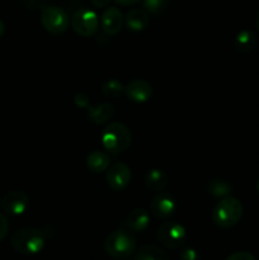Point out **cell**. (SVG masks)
<instances>
[{
  "instance_id": "obj_30",
  "label": "cell",
  "mask_w": 259,
  "mask_h": 260,
  "mask_svg": "<svg viewBox=\"0 0 259 260\" xmlns=\"http://www.w3.org/2000/svg\"><path fill=\"white\" fill-rule=\"evenodd\" d=\"M255 25H256V29H258V32H259V10H258V13H256V18H255Z\"/></svg>"
},
{
  "instance_id": "obj_2",
  "label": "cell",
  "mask_w": 259,
  "mask_h": 260,
  "mask_svg": "<svg viewBox=\"0 0 259 260\" xmlns=\"http://www.w3.org/2000/svg\"><path fill=\"white\" fill-rule=\"evenodd\" d=\"M101 141L106 151L112 155H119L131 146L132 134L126 124L112 122L102 131Z\"/></svg>"
},
{
  "instance_id": "obj_7",
  "label": "cell",
  "mask_w": 259,
  "mask_h": 260,
  "mask_svg": "<svg viewBox=\"0 0 259 260\" xmlns=\"http://www.w3.org/2000/svg\"><path fill=\"white\" fill-rule=\"evenodd\" d=\"M70 24L76 35L81 37H91L99 29V18L94 10L81 8L71 15Z\"/></svg>"
},
{
  "instance_id": "obj_22",
  "label": "cell",
  "mask_w": 259,
  "mask_h": 260,
  "mask_svg": "<svg viewBox=\"0 0 259 260\" xmlns=\"http://www.w3.org/2000/svg\"><path fill=\"white\" fill-rule=\"evenodd\" d=\"M169 0H142L144 10L154 15H159L167 9Z\"/></svg>"
},
{
  "instance_id": "obj_23",
  "label": "cell",
  "mask_w": 259,
  "mask_h": 260,
  "mask_svg": "<svg viewBox=\"0 0 259 260\" xmlns=\"http://www.w3.org/2000/svg\"><path fill=\"white\" fill-rule=\"evenodd\" d=\"M9 233V220L4 213L0 212V243L7 238Z\"/></svg>"
},
{
  "instance_id": "obj_16",
  "label": "cell",
  "mask_w": 259,
  "mask_h": 260,
  "mask_svg": "<svg viewBox=\"0 0 259 260\" xmlns=\"http://www.w3.org/2000/svg\"><path fill=\"white\" fill-rule=\"evenodd\" d=\"M168 174L163 169L159 168H154V169H150L149 172L145 175V185L149 190L152 192L160 193L165 189V187L168 185Z\"/></svg>"
},
{
  "instance_id": "obj_25",
  "label": "cell",
  "mask_w": 259,
  "mask_h": 260,
  "mask_svg": "<svg viewBox=\"0 0 259 260\" xmlns=\"http://www.w3.org/2000/svg\"><path fill=\"white\" fill-rule=\"evenodd\" d=\"M225 260H256V258L249 251H236L229 255Z\"/></svg>"
},
{
  "instance_id": "obj_19",
  "label": "cell",
  "mask_w": 259,
  "mask_h": 260,
  "mask_svg": "<svg viewBox=\"0 0 259 260\" xmlns=\"http://www.w3.org/2000/svg\"><path fill=\"white\" fill-rule=\"evenodd\" d=\"M233 184H231L229 180L225 179H211L208 180L207 184H206V192L210 196L215 198H226L230 197V194L233 193Z\"/></svg>"
},
{
  "instance_id": "obj_24",
  "label": "cell",
  "mask_w": 259,
  "mask_h": 260,
  "mask_svg": "<svg viewBox=\"0 0 259 260\" xmlns=\"http://www.w3.org/2000/svg\"><path fill=\"white\" fill-rule=\"evenodd\" d=\"M180 260H200V254L196 249L185 248L180 253Z\"/></svg>"
},
{
  "instance_id": "obj_13",
  "label": "cell",
  "mask_w": 259,
  "mask_h": 260,
  "mask_svg": "<svg viewBox=\"0 0 259 260\" xmlns=\"http://www.w3.org/2000/svg\"><path fill=\"white\" fill-rule=\"evenodd\" d=\"M150 225V213L144 208H134L127 213L122 221V229H126L130 233H142Z\"/></svg>"
},
{
  "instance_id": "obj_8",
  "label": "cell",
  "mask_w": 259,
  "mask_h": 260,
  "mask_svg": "<svg viewBox=\"0 0 259 260\" xmlns=\"http://www.w3.org/2000/svg\"><path fill=\"white\" fill-rule=\"evenodd\" d=\"M106 179L112 190H114V192H122V190L126 189L130 185V183H131V168L127 164H124V162H113V164H111V167L107 169Z\"/></svg>"
},
{
  "instance_id": "obj_6",
  "label": "cell",
  "mask_w": 259,
  "mask_h": 260,
  "mask_svg": "<svg viewBox=\"0 0 259 260\" xmlns=\"http://www.w3.org/2000/svg\"><path fill=\"white\" fill-rule=\"evenodd\" d=\"M156 238L165 248L179 249L187 241V230L177 221H167L157 229Z\"/></svg>"
},
{
  "instance_id": "obj_3",
  "label": "cell",
  "mask_w": 259,
  "mask_h": 260,
  "mask_svg": "<svg viewBox=\"0 0 259 260\" xmlns=\"http://www.w3.org/2000/svg\"><path fill=\"white\" fill-rule=\"evenodd\" d=\"M12 248L22 255H35L45 248V234L36 228H23L10 239Z\"/></svg>"
},
{
  "instance_id": "obj_21",
  "label": "cell",
  "mask_w": 259,
  "mask_h": 260,
  "mask_svg": "<svg viewBox=\"0 0 259 260\" xmlns=\"http://www.w3.org/2000/svg\"><path fill=\"white\" fill-rule=\"evenodd\" d=\"M101 89L103 95H106L107 98H117L124 93V85L118 79H108L102 84Z\"/></svg>"
},
{
  "instance_id": "obj_29",
  "label": "cell",
  "mask_w": 259,
  "mask_h": 260,
  "mask_svg": "<svg viewBox=\"0 0 259 260\" xmlns=\"http://www.w3.org/2000/svg\"><path fill=\"white\" fill-rule=\"evenodd\" d=\"M4 33H5V24H4V22L0 19V38L4 36Z\"/></svg>"
},
{
  "instance_id": "obj_14",
  "label": "cell",
  "mask_w": 259,
  "mask_h": 260,
  "mask_svg": "<svg viewBox=\"0 0 259 260\" xmlns=\"http://www.w3.org/2000/svg\"><path fill=\"white\" fill-rule=\"evenodd\" d=\"M114 116V107L111 103H99L89 106L88 118L91 123L101 126L111 121Z\"/></svg>"
},
{
  "instance_id": "obj_17",
  "label": "cell",
  "mask_w": 259,
  "mask_h": 260,
  "mask_svg": "<svg viewBox=\"0 0 259 260\" xmlns=\"http://www.w3.org/2000/svg\"><path fill=\"white\" fill-rule=\"evenodd\" d=\"M111 167V157L107 152L94 150L86 156V168L91 173H102L106 172Z\"/></svg>"
},
{
  "instance_id": "obj_4",
  "label": "cell",
  "mask_w": 259,
  "mask_h": 260,
  "mask_svg": "<svg viewBox=\"0 0 259 260\" xmlns=\"http://www.w3.org/2000/svg\"><path fill=\"white\" fill-rule=\"evenodd\" d=\"M243 213L244 208L240 201L230 196L216 203L212 211V221L218 228L230 229L240 222Z\"/></svg>"
},
{
  "instance_id": "obj_9",
  "label": "cell",
  "mask_w": 259,
  "mask_h": 260,
  "mask_svg": "<svg viewBox=\"0 0 259 260\" xmlns=\"http://www.w3.org/2000/svg\"><path fill=\"white\" fill-rule=\"evenodd\" d=\"M29 207V197L23 190H12L7 193L2 201V210L4 215L20 216Z\"/></svg>"
},
{
  "instance_id": "obj_12",
  "label": "cell",
  "mask_w": 259,
  "mask_h": 260,
  "mask_svg": "<svg viewBox=\"0 0 259 260\" xmlns=\"http://www.w3.org/2000/svg\"><path fill=\"white\" fill-rule=\"evenodd\" d=\"M124 94L134 103H146L152 96V86L144 79H135L124 86Z\"/></svg>"
},
{
  "instance_id": "obj_27",
  "label": "cell",
  "mask_w": 259,
  "mask_h": 260,
  "mask_svg": "<svg viewBox=\"0 0 259 260\" xmlns=\"http://www.w3.org/2000/svg\"><path fill=\"white\" fill-rule=\"evenodd\" d=\"M109 3H111V0H91V4L94 5L95 8H98V9H103V8H108Z\"/></svg>"
},
{
  "instance_id": "obj_5",
  "label": "cell",
  "mask_w": 259,
  "mask_h": 260,
  "mask_svg": "<svg viewBox=\"0 0 259 260\" xmlns=\"http://www.w3.org/2000/svg\"><path fill=\"white\" fill-rule=\"evenodd\" d=\"M41 23L50 35H62L69 28V15L62 8L56 5H46L41 10Z\"/></svg>"
},
{
  "instance_id": "obj_32",
  "label": "cell",
  "mask_w": 259,
  "mask_h": 260,
  "mask_svg": "<svg viewBox=\"0 0 259 260\" xmlns=\"http://www.w3.org/2000/svg\"><path fill=\"white\" fill-rule=\"evenodd\" d=\"M0 207H2V201H0Z\"/></svg>"
},
{
  "instance_id": "obj_10",
  "label": "cell",
  "mask_w": 259,
  "mask_h": 260,
  "mask_svg": "<svg viewBox=\"0 0 259 260\" xmlns=\"http://www.w3.org/2000/svg\"><path fill=\"white\" fill-rule=\"evenodd\" d=\"M177 201L173 196L160 192L150 202V213L159 220H168L177 212Z\"/></svg>"
},
{
  "instance_id": "obj_18",
  "label": "cell",
  "mask_w": 259,
  "mask_h": 260,
  "mask_svg": "<svg viewBox=\"0 0 259 260\" xmlns=\"http://www.w3.org/2000/svg\"><path fill=\"white\" fill-rule=\"evenodd\" d=\"M256 42V35L250 29H244L236 35L235 40H234V47L238 52L240 53H249L254 51Z\"/></svg>"
},
{
  "instance_id": "obj_31",
  "label": "cell",
  "mask_w": 259,
  "mask_h": 260,
  "mask_svg": "<svg viewBox=\"0 0 259 260\" xmlns=\"http://www.w3.org/2000/svg\"><path fill=\"white\" fill-rule=\"evenodd\" d=\"M256 189H258V193H259V179H258V182H256Z\"/></svg>"
},
{
  "instance_id": "obj_1",
  "label": "cell",
  "mask_w": 259,
  "mask_h": 260,
  "mask_svg": "<svg viewBox=\"0 0 259 260\" xmlns=\"http://www.w3.org/2000/svg\"><path fill=\"white\" fill-rule=\"evenodd\" d=\"M104 251L116 260L127 259L136 251L137 241L132 233L126 229H118L109 234L104 240Z\"/></svg>"
},
{
  "instance_id": "obj_20",
  "label": "cell",
  "mask_w": 259,
  "mask_h": 260,
  "mask_svg": "<svg viewBox=\"0 0 259 260\" xmlns=\"http://www.w3.org/2000/svg\"><path fill=\"white\" fill-rule=\"evenodd\" d=\"M134 260H170V258L159 246L142 245L135 254Z\"/></svg>"
},
{
  "instance_id": "obj_28",
  "label": "cell",
  "mask_w": 259,
  "mask_h": 260,
  "mask_svg": "<svg viewBox=\"0 0 259 260\" xmlns=\"http://www.w3.org/2000/svg\"><path fill=\"white\" fill-rule=\"evenodd\" d=\"M114 2H116L117 4L122 5V7H128V5L137 4V3H139L140 0H114Z\"/></svg>"
},
{
  "instance_id": "obj_15",
  "label": "cell",
  "mask_w": 259,
  "mask_h": 260,
  "mask_svg": "<svg viewBox=\"0 0 259 260\" xmlns=\"http://www.w3.org/2000/svg\"><path fill=\"white\" fill-rule=\"evenodd\" d=\"M149 13L141 8L131 9L124 17V24L132 32H142L149 25Z\"/></svg>"
},
{
  "instance_id": "obj_11",
  "label": "cell",
  "mask_w": 259,
  "mask_h": 260,
  "mask_svg": "<svg viewBox=\"0 0 259 260\" xmlns=\"http://www.w3.org/2000/svg\"><path fill=\"white\" fill-rule=\"evenodd\" d=\"M124 18L117 7H108L101 15L99 24L103 32L108 36H116L123 27Z\"/></svg>"
},
{
  "instance_id": "obj_26",
  "label": "cell",
  "mask_w": 259,
  "mask_h": 260,
  "mask_svg": "<svg viewBox=\"0 0 259 260\" xmlns=\"http://www.w3.org/2000/svg\"><path fill=\"white\" fill-rule=\"evenodd\" d=\"M89 96L84 93H78L74 98V102L79 108H89Z\"/></svg>"
}]
</instances>
